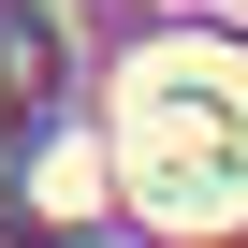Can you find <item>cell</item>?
I'll return each instance as SVG.
<instances>
[{"label":"cell","instance_id":"6da1fadb","mask_svg":"<svg viewBox=\"0 0 248 248\" xmlns=\"http://www.w3.org/2000/svg\"><path fill=\"white\" fill-rule=\"evenodd\" d=\"M132 190L161 219H233L248 204V73L233 59L132 73Z\"/></svg>","mask_w":248,"mask_h":248}]
</instances>
